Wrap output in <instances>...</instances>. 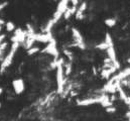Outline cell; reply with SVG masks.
<instances>
[{"label":"cell","instance_id":"cell-11","mask_svg":"<svg viewBox=\"0 0 130 121\" xmlns=\"http://www.w3.org/2000/svg\"><path fill=\"white\" fill-rule=\"evenodd\" d=\"M118 93H119V95H120L121 100H123L125 104H127L128 106H130V97L126 94V93H125V91L120 87V88L118 89Z\"/></svg>","mask_w":130,"mask_h":121},{"label":"cell","instance_id":"cell-26","mask_svg":"<svg viewBox=\"0 0 130 121\" xmlns=\"http://www.w3.org/2000/svg\"><path fill=\"white\" fill-rule=\"evenodd\" d=\"M129 121H130V118H129Z\"/></svg>","mask_w":130,"mask_h":121},{"label":"cell","instance_id":"cell-6","mask_svg":"<svg viewBox=\"0 0 130 121\" xmlns=\"http://www.w3.org/2000/svg\"><path fill=\"white\" fill-rule=\"evenodd\" d=\"M107 55L109 57V60H111V63L113 64V66L116 69H119L120 68V64H119V62L117 60V56H116V52L114 50V47H110L107 50Z\"/></svg>","mask_w":130,"mask_h":121},{"label":"cell","instance_id":"cell-1","mask_svg":"<svg viewBox=\"0 0 130 121\" xmlns=\"http://www.w3.org/2000/svg\"><path fill=\"white\" fill-rule=\"evenodd\" d=\"M18 48H19V43L18 42H12V44L10 47V50H9V53L6 55V57L4 58V60L1 64L0 73H3L8 67H10V65L12 64V60L14 59V56H15Z\"/></svg>","mask_w":130,"mask_h":121},{"label":"cell","instance_id":"cell-9","mask_svg":"<svg viewBox=\"0 0 130 121\" xmlns=\"http://www.w3.org/2000/svg\"><path fill=\"white\" fill-rule=\"evenodd\" d=\"M96 103H100V97H97V98H86L84 100H80L78 102V105L79 106H90V105H93V104H96Z\"/></svg>","mask_w":130,"mask_h":121},{"label":"cell","instance_id":"cell-12","mask_svg":"<svg viewBox=\"0 0 130 121\" xmlns=\"http://www.w3.org/2000/svg\"><path fill=\"white\" fill-rule=\"evenodd\" d=\"M117 69L115 68V67H112L111 69H106V70H103L102 72H101V76L103 77V78H106V79H108L113 73H115V71H116Z\"/></svg>","mask_w":130,"mask_h":121},{"label":"cell","instance_id":"cell-19","mask_svg":"<svg viewBox=\"0 0 130 121\" xmlns=\"http://www.w3.org/2000/svg\"><path fill=\"white\" fill-rule=\"evenodd\" d=\"M75 16H76V18H77V19H83V18H84V14H83L82 12L78 11V10H77V12H76Z\"/></svg>","mask_w":130,"mask_h":121},{"label":"cell","instance_id":"cell-23","mask_svg":"<svg viewBox=\"0 0 130 121\" xmlns=\"http://www.w3.org/2000/svg\"><path fill=\"white\" fill-rule=\"evenodd\" d=\"M1 93H2V89H1V88H0V94H1Z\"/></svg>","mask_w":130,"mask_h":121},{"label":"cell","instance_id":"cell-20","mask_svg":"<svg viewBox=\"0 0 130 121\" xmlns=\"http://www.w3.org/2000/svg\"><path fill=\"white\" fill-rule=\"evenodd\" d=\"M106 112H108V113H114V112H116V108H114L113 106L108 107V108H106Z\"/></svg>","mask_w":130,"mask_h":121},{"label":"cell","instance_id":"cell-5","mask_svg":"<svg viewBox=\"0 0 130 121\" xmlns=\"http://www.w3.org/2000/svg\"><path fill=\"white\" fill-rule=\"evenodd\" d=\"M32 37L34 38L35 41H39V42H43V43H46V42H51L53 39L52 37V34L51 32H46V33H35L33 34Z\"/></svg>","mask_w":130,"mask_h":121},{"label":"cell","instance_id":"cell-8","mask_svg":"<svg viewBox=\"0 0 130 121\" xmlns=\"http://www.w3.org/2000/svg\"><path fill=\"white\" fill-rule=\"evenodd\" d=\"M41 52H42V53H45V54H48V55H52V56H55V57H58V55H59L55 40H52V41L47 44V47L44 48Z\"/></svg>","mask_w":130,"mask_h":121},{"label":"cell","instance_id":"cell-10","mask_svg":"<svg viewBox=\"0 0 130 121\" xmlns=\"http://www.w3.org/2000/svg\"><path fill=\"white\" fill-rule=\"evenodd\" d=\"M100 104H101L103 107L108 108V107H111V106H112V101L109 99L108 96L102 95V96H100Z\"/></svg>","mask_w":130,"mask_h":121},{"label":"cell","instance_id":"cell-3","mask_svg":"<svg viewBox=\"0 0 130 121\" xmlns=\"http://www.w3.org/2000/svg\"><path fill=\"white\" fill-rule=\"evenodd\" d=\"M69 8V1H61L59 4H58V7H57V10L52 18V20L55 22V24L57 23V21H59L61 19L62 16H64L65 12L67 11V9Z\"/></svg>","mask_w":130,"mask_h":121},{"label":"cell","instance_id":"cell-14","mask_svg":"<svg viewBox=\"0 0 130 121\" xmlns=\"http://www.w3.org/2000/svg\"><path fill=\"white\" fill-rule=\"evenodd\" d=\"M105 24H106L107 26H109V27H113V26L116 24V20H115L114 18H107V19L105 20Z\"/></svg>","mask_w":130,"mask_h":121},{"label":"cell","instance_id":"cell-16","mask_svg":"<svg viewBox=\"0 0 130 121\" xmlns=\"http://www.w3.org/2000/svg\"><path fill=\"white\" fill-rule=\"evenodd\" d=\"M39 51H40L39 48H37V47H32V48H30L29 50H27V55L31 56V55L35 54V53H38Z\"/></svg>","mask_w":130,"mask_h":121},{"label":"cell","instance_id":"cell-21","mask_svg":"<svg viewBox=\"0 0 130 121\" xmlns=\"http://www.w3.org/2000/svg\"><path fill=\"white\" fill-rule=\"evenodd\" d=\"M7 4H8L7 2H2V3H0V11H1V10H3V9L7 6Z\"/></svg>","mask_w":130,"mask_h":121},{"label":"cell","instance_id":"cell-2","mask_svg":"<svg viewBox=\"0 0 130 121\" xmlns=\"http://www.w3.org/2000/svg\"><path fill=\"white\" fill-rule=\"evenodd\" d=\"M57 84H58L59 93H63L64 87H65V74H64V68H63L62 60H60L57 64Z\"/></svg>","mask_w":130,"mask_h":121},{"label":"cell","instance_id":"cell-15","mask_svg":"<svg viewBox=\"0 0 130 121\" xmlns=\"http://www.w3.org/2000/svg\"><path fill=\"white\" fill-rule=\"evenodd\" d=\"M109 48H110V46H109L107 42H105V41L102 42V43H99V44L96 46V49H98V50H102V51H104V50L107 51Z\"/></svg>","mask_w":130,"mask_h":121},{"label":"cell","instance_id":"cell-22","mask_svg":"<svg viewBox=\"0 0 130 121\" xmlns=\"http://www.w3.org/2000/svg\"><path fill=\"white\" fill-rule=\"evenodd\" d=\"M5 23H6V22H5L2 18H0V26H2V25H3V24H5Z\"/></svg>","mask_w":130,"mask_h":121},{"label":"cell","instance_id":"cell-24","mask_svg":"<svg viewBox=\"0 0 130 121\" xmlns=\"http://www.w3.org/2000/svg\"><path fill=\"white\" fill-rule=\"evenodd\" d=\"M127 62H128V63L130 64V59H128V60H127Z\"/></svg>","mask_w":130,"mask_h":121},{"label":"cell","instance_id":"cell-18","mask_svg":"<svg viewBox=\"0 0 130 121\" xmlns=\"http://www.w3.org/2000/svg\"><path fill=\"white\" fill-rule=\"evenodd\" d=\"M86 8H87V3L86 2H83L81 5H80V7L78 8V11H80V12H84L85 10H86Z\"/></svg>","mask_w":130,"mask_h":121},{"label":"cell","instance_id":"cell-17","mask_svg":"<svg viewBox=\"0 0 130 121\" xmlns=\"http://www.w3.org/2000/svg\"><path fill=\"white\" fill-rule=\"evenodd\" d=\"M105 42H107L110 47H113V41H112V37L109 33H106V36H105Z\"/></svg>","mask_w":130,"mask_h":121},{"label":"cell","instance_id":"cell-25","mask_svg":"<svg viewBox=\"0 0 130 121\" xmlns=\"http://www.w3.org/2000/svg\"><path fill=\"white\" fill-rule=\"evenodd\" d=\"M1 29H2V26H0V31H1Z\"/></svg>","mask_w":130,"mask_h":121},{"label":"cell","instance_id":"cell-4","mask_svg":"<svg viewBox=\"0 0 130 121\" xmlns=\"http://www.w3.org/2000/svg\"><path fill=\"white\" fill-rule=\"evenodd\" d=\"M72 33H73V37H74V40H75V43L74 46L75 47H78L82 50H85L86 49V46L84 43V40H83V36L81 34V32L77 28H72Z\"/></svg>","mask_w":130,"mask_h":121},{"label":"cell","instance_id":"cell-7","mask_svg":"<svg viewBox=\"0 0 130 121\" xmlns=\"http://www.w3.org/2000/svg\"><path fill=\"white\" fill-rule=\"evenodd\" d=\"M12 87L17 95H20L24 91V81L22 79H15L12 81Z\"/></svg>","mask_w":130,"mask_h":121},{"label":"cell","instance_id":"cell-13","mask_svg":"<svg viewBox=\"0 0 130 121\" xmlns=\"http://www.w3.org/2000/svg\"><path fill=\"white\" fill-rule=\"evenodd\" d=\"M5 26H6V30L9 31V32H12V31H15L16 27H15V24L11 21H8L5 23Z\"/></svg>","mask_w":130,"mask_h":121}]
</instances>
